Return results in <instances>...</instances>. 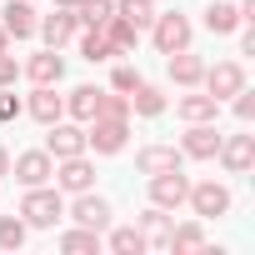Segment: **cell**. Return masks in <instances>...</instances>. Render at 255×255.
<instances>
[{
    "instance_id": "cell-15",
    "label": "cell",
    "mask_w": 255,
    "mask_h": 255,
    "mask_svg": "<svg viewBox=\"0 0 255 255\" xmlns=\"http://www.w3.org/2000/svg\"><path fill=\"white\" fill-rule=\"evenodd\" d=\"M0 25H5V35H10V40H30V35H35V25H40V15H35L30 0H5V10H0Z\"/></svg>"
},
{
    "instance_id": "cell-8",
    "label": "cell",
    "mask_w": 255,
    "mask_h": 255,
    "mask_svg": "<svg viewBox=\"0 0 255 255\" xmlns=\"http://www.w3.org/2000/svg\"><path fill=\"white\" fill-rule=\"evenodd\" d=\"M240 85H245V65H240V60H220V65H205V75H200V90H205V95H215L220 105H225V100H230Z\"/></svg>"
},
{
    "instance_id": "cell-9",
    "label": "cell",
    "mask_w": 255,
    "mask_h": 255,
    "mask_svg": "<svg viewBox=\"0 0 255 255\" xmlns=\"http://www.w3.org/2000/svg\"><path fill=\"white\" fill-rule=\"evenodd\" d=\"M45 130H50V135H45V150H50L55 160H65V155H85V125H80V120H65V115H60V120L45 125Z\"/></svg>"
},
{
    "instance_id": "cell-4",
    "label": "cell",
    "mask_w": 255,
    "mask_h": 255,
    "mask_svg": "<svg viewBox=\"0 0 255 255\" xmlns=\"http://www.w3.org/2000/svg\"><path fill=\"white\" fill-rule=\"evenodd\" d=\"M185 205H190V215L195 220H220V215H230V185H220V180H195L190 185V195H185Z\"/></svg>"
},
{
    "instance_id": "cell-28",
    "label": "cell",
    "mask_w": 255,
    "mask_h": 255,
    "mask_svg": "<svg viewBox=\"0 0 255 255\" xmlns=\"http://www.w3.org/2000/svg\"><path fill=\"white\" fill-rule=\"evenodd\" d=\"M60 250H65V255H95V250H100V230L70 225V230L60 235Z\"/></svg>"
},
{
    "instance_id": "cell-32",
    "label": "cell",
    "mask_w": 255,
    "mask_h": 255,
    "mask_svg": "<svg viewBox=\"0 0 255 255\" xmlns=\"http://www.w3.org/2000/svg\"><path fill=\"white\" fill-rule=\"evenodd\" d=\"M95 115H110V120H130V95L120 90H100V110Z\"/></svg>"
},
{
    "instance_id": "cell-21",
    "label": "cell",
    "mask_w": 255,
    "mask_h": 255,
    "mask_svg": "<svg viewBox=\"0 0 255 255\" xmlns=\"http://www.w3.org/2000/svg\"><path fill=\"white\" fill-rule=\"evenodd\" d=\"M95 110H100V85H75L70 95H65V120H95Z\"/></svg>"
},
{
    "instance_id": "cell-10",
    "label": "cell",
    "mask_w": 255,
    "mask_h": 255,
    "mask_svg": "<svg viewBox=\"0 0 255 255\" xmlns=\"http://www.w3.org/2000/svg\"><path fill=\"white\" fill-rule=\"evenodd\" d=\"M10 175L20 180V185H50V175H55V155L40 145V150H20L15 160H10Z\"/></svg>"
},
{
    "instance_id": "cell-39",
    "label": "cell",
    "mask_w": 255,
    "mask_h": 255,
    "mask_svg": "<svg viewBox=\"0 0 255 255\" xmlns=\"http://www.w3.org/2000/svg\"><path fill=\"white\" fill-rule=\"evenodd\" d=\"M0 50H10V35H5V25H0Z\"/></svg>"
},
{
    "instance_id": "cell-14",
    "label": "cell",
    "mask_w": 255,
    "mask_h": 255,
    "mask_svg": "<svg viewBox=\"0 0 255 255\" xmlns=\"http://www.w3.org/2000/svg\"><path fill=\"white\" fill-rule=\"evenodd\" d=\"M215 160H220L230 175H245V170L255 165V135H220Z\"/></svg>"
},
{
    "instance_id": "cell-6",
    "label": "cell",
    "mask_w": 255,
    "mask_h": 255,
    "mask_svg": "<svg viewBox=\"0 0 255 255\" xmlns=\"http://www.w3.org/2000/svg\"><path fill=\"white\" fill-rule=\"evenodd\" d=\"M185 195H190V175H185V165L180 170H160V175H150V205H160V210H180L185 205Z\"/></svg>"
},
{
    "instance_id": "cell-22",
    "label": "cell",
    "mask_w": 255,
    "mask_h": 255,
    "mask_svg": "<svg viewBox=\"0 0 255 255\" xmlns=\"http://www.w3.org/2000/svg\"><path fill=\"white\" fill-rule=\"evenodd\" d=\"M100 245H105V250H115V255H145V240H140V230H135V225H105Z\"/></svg>"
},
{
    "instance_id": "cell-35",
    "label": "cell",
    "mask_w": 255,
    "mask_h": 255,
    "mask_svg": "<svg viewBox=\"0 0 255 255\" xmlns=\"http://www.w3.org/2000/svg\"><path fill=\"white\" fill-rule=\"evenodd\" d=\"M230 100H235V120H240V125H250V120H255V90H250V85H240Z\"/></svg>"
},
{
    "instance_id": "cell-5",
    "label": "cell",
    "mask_w": 255,
    "mask_h": 255,
    "mask_svg": "<svg viewBox=\"0 0 255 255\" xmlns=\"http://www.w3.org/2000/svg\"><path fill=\"white\" fill-rule=\"evenodd\" d=\"M50 185H55L60 195L95 190V160H90V150H85V155H65V160H55V175H50Z\"/></svg>"
},
{
    "instance_id": "cell-38",
    "label": "cell",
    "mask_w": 255,
    "mask_h": 255,
    "mask_svg": "<svg viewBox=\"0 0 255 255\" xmlns=\"http://www.w3.org/2000/svg\"><path fill=\"white\" fill-rule=\"evenodd\" d=\"M5 175H10V150L0 145V180H5Z\"/></svg>"
},
{
    "instance_id": "cell-13",
    "label": "cell",
    "mask_w": 255,
    "mask_h": 255,
    "mask_svg": "<svg viewBox=\"0 0 255 255\" xmlns=\"http://www.w3.org/2000/svg\"><path fill=\"white\" fill-rule=\"evenodd\" d=\"M20 75H25L30 85H60V80H65V55L45 45L40 55H30V60L20 65Z\"/></svg>"
},
{
    "instance_id": "cell-29",
    "label": "cell",
    "mask_w": 255,
    "mask_h": 255,
    "mask_svg": "<svg viewBox=\"0 0 255 255\" xmlns=\"http://www.w3.org/2000/svg\"><path fill=\"white\" fill-rule=\"evenodd\" d=\"M115 15H125L135 30H150V20H155V0H115Z\"/></svg>"
},
{
    "instance_id": "cell-1",
    "label": "cell",
    "mask_w": 255,
    "mask_h": 255,
    "mask_svg": "<svg viewBox=\"0 0 255 255\" xmlns=\"http://www.w3.org/2000/svg\"><path fill=\"white\" fill-rule=\"evenodd\" d=\"M20 220L30 230H55L65 220V195L55 185H25V200H20Z\"/></svg>"
},
{
    "instance_id": "cell-7",
    "label": "cell",
    "mask_w": 255,
    "mask_h": 255,
    "mask_svg": "<svg viewBox=\"0 0 255 255\" xmlns=\"http://www.w3.org/2000/svg\"><path fill=\"white\" fill-rule=\"evenodd\" d=\"M35 35L50 45V50H65L75 35H80V20H75V10L70 5H55L50 15H40V25H35Z\"/></svg>"
},
{
    "instance_id": "cell-12",
    "label": "cell",
    "mask_w": 255,
    "mask_h": 255,
    "mask_svg": "<svg viewBox=\"0 0 255 255\" xmlns=\"http://www.w3.org/2000/svg\"><path fill=\"white\" fill-rule=\"evenodd\" d=\"M220 150V130H215V120H195L190 130L180 135V155L185 160H215Z\"/></svg>"
},
{
    "instance_id": "cell-17",
    "label": "cell",
    "mask_w": 255,
    "mask_h": 255,
    "mask_svg": "<svg viewBox=\"0 0 255 255\" xmlns=\"http://www.w3.org/2000/svg\"><path fill=\"white\" fill-rule=\"evenodd\" d=\"M175 115H180L185 125H195V120H215V115H220V100H215V95H205L200 85H190V95H180V100H175Z\"/></svg>"
},
{
    "instance_id": "cell-33",
    "label": "cell",
    "mask_w": 255,
    "mask_h": 255,
    "mask_svg": "<svg viewBox=\"0 0 255 255\" xmlns=\"http://www.w3.org/2000/svg\"><path fill=\"white\" fill-rule=\"evenodd\" d=\"M20 115H25V100L15 95V85H0V125H10Z\"/></svg>"
},
{
    "instance_id": "cell-11",
    "label": "cell",
    "mask_w": 255,
    "mask_h": 255,
    "mask_svg": "<svg viewBox=\"0 0 255 255\" xmlns=\"http://www.w3.org/2000/svg\"><path fill=\"white\" fill-rule=\"evenodd\" d=\"M65 215H70L75 225H85V230H100V235H105V225H110V200H105V195H95V190H80V195L65 205Z\"/></svg>"
},
{
    "instance_id": "cell-20",
    "label": "cell",
    "mask_w": 255,
    "mask_h": 255,
    "mask_svg": "<svg viewBox=\"0 0 255 255\" xmlns=\"http://www.w3.org/2000/svg\"><path fill=\"white\" fill-rule=\"evenodd\" d=\"M165 70H170V80H175L180 90H190V85H200L205 60H200V55H190V50H175V55H165Z\"/></svg>"
},
{
    "instance_id": "cell-19",
    "label": "cell",
    "mask_w": 255,
    "mask_h": 255,
    "mask_svg": "<svg viewBox=\"0 0 255 255\" xmlns=\"http://www.w3.org/2000/svg\"><path fill=\"white\" fill-rule=\"evenodd\" d=\"M25 115H35L40 125H50V120L65 115V95H55V85H35L30 100H25Z\"/></svg>"
},
{
    "instance_id": "cell-26",
    "label": "cell",
    "mask_w": 255,
    "mask_h": 255,
    "mask_svg": "<svg viewBox=\"0 0 255 255\" xmlns=\"http://www.w3.org/2000/svg\"><path fill=\"white\" fill-rule=\"evenodd\" d=\"M100 30H105V40L115 45V55H125V50H135V40H140V30H135L130 20H125V15H110V20H105Z\"/></svg>"
},
{
    "instance_id": "cell-16",
    "label": "cell",
    "mask_w": 255,
    "mask_h": 255,
    "mask_svg": "<svg viewBox=\"0 0 255 255\" xmlns=\"http://www.w3.org/2000/svg\"><path fill=\"white\" fill-rule=\"evenodd\" d=\"M170 210H160V205H150V210H140L135 215V230H140V240H145V250H165V240H170Z\"/></svg>"
},
{
    "instance_id": "cell-23",
    "label": "cell",
    "mask_w": 255,
    "mask_h": 255,
    "mask_svg": "<svg viewBox=\"0 0 255 255\" xmlns=\"http://www.w3.org/2000/svg\"><path fill=\"white\" fill-rule=\"evenodd\" d=\"M205 30L210 35H235L240 30V10L230 5V0H210L205 5Z\"/></svg>"
},
{
    "instance_id": "cell-18",
    "label": "cell",
    "mask_w": 255,
    "mask_h": 255,
    "mask_svg": "<svg viewBox=\"0 0 255 255\" xmlns=\"http://www.w3.org/2000/svg\"><path fill=\"white\" fill-rule=\"evenodd\" d=\"M180 165H185V155L175 145H145V150H135V170L140 175H160V170H180Z\"/></svg>"
},
{
    "instance_id": "cell-34",
    "label": "cell",
    "mask_w": 255,
    "mask_h": 255,
    "mask_svg": "<svg viewBox=\"0 0 255 255\" xmlns=\"http://www.w3.org/2000/svg\"><path fill=\"white\" fill-rule=\"evenodd\" d=\"M135 85H140V70H135V65H115V70H110V90H120V95H130Z\"/></svg>"
},
{
    "instance_id": "cell-25",
    "label": "cell",
    "mask_w": 255,
    "mask_h": 255,
    "mask_svg": "<svg viewBox=\"0 0 255 255\" xmlns=\"http://www.w3.org/2000/svg\"><path fill=\"white\" fill-rule=\"evenodd\" d=\"M165 250H175V255H185V250H205V225H200V220L170 225V240H165Z\"/></svg>"
},
{
    "instance_id": "cell-27",
    "label": "cell",
    "mask_w": 255,
    "mask_h": 255,
    "mask_svg": "<svg viewBox=\"0 0 255 255\" xmlns=\"http://www.w3.org/2000/svg\"><path fill=\"white\" fill-rule=\"evenodd\" d=\"M160 110H165V90L140 80V85L130 90V115H160Z\"/></svg>"
},
{
    "instance_id": "cell-24",
    "label": "cell",
    "mask_w": 255,
    "mask_h": 255,
    "mask_svg": "<svg viewBox=\"0 0 255 255\" xmlns=\"http://www.w3.org/2000/svg\"><path fill=\"white\" fill-rule=\"evenodd\" d=\"M75 40H80V55H85L90 65H105V60H115V45L105 40V30H100V25H90V30H80Z\"/></svg>"
},
{
    "instance_id": "cell-37",
    "label": "cell",
    "mask_w": 255,
    "mask_h": 255,
    "mask_svg": "<svg viewBox=\"0 0 255 255\" xmlns=\"http://www.w3.org/2000/svg\"><path fill=\"white\" fill-rule=\"evenodd\" d=\"M240 50H245V55H255V25H245V35H240Z\"/></svg>"
},
{
    "instance_id": "cell-2",
    "label": "cell",
    "mask_w": 255,
    "mask_h": 255,
    "mask_svg": "<svg viewBox=\"0 0 255 255\" xmlns=\"http://www.w3.org/2000/svg\"><path fill=\"white\" fill-rule=\"evenodd\" d=\"M150 40H155L160 55H175V50H190L195 25H190V15H180V10H155V20H150Z\"/></svg>"
},
{
    "instance_id": "cell-31",
    "label": "cell",
    "mask_w": 255,
    "mask_h": 255,
    "mask_svg": "<svg viewBox=\"0 0 255 255\" xmlns=\"http://www.w3.org/2000/svg\"><path fill=\"white\" fill-rule=\"evenodd\" d=\"M30 240V225L20 220V210L15 215H0V250H20Z\"/></svg>"
},
{
    "instance_id": "cell-36",
    "label": "cell",
    "mask_w": 255,
    "mask_h": 255,
    "mask_svg": "<svg viewBox=\"0 0 255 255\" xmlns=\"http://www.w3.org/2000/svg\"><path fill=\"white\" fill-rule=\"evenodd\" d=\"M15 80H20V60L10 50H0V85H15Z\"/></svg>"
},
{
    "instance_id": "cell-40",
    "label": "cell",
    "mask_w": 255,
    "mask_h": 255,
    "mask_svg": "<svg viewBox=\"0 0 255 255\" xmlns=\"http://www.w3.org/2000/svg\"><path fill=\"white\" fill-rule=\"evenodd\" d=\"M55 5H70V10H75V5H80V0H55Z\"/></svg>"
},
{
    "instance_id": "cell-3",
    "label": "cell",
    "mask_w": 255,
    "mask_h": 255,
    "mask_svg": "<svg viewBox=\"0 0 255 255\" xmlns=\"http://www.w3.org/2000/svg\"><path fill=\"white\" fill-rule=\"evenodd\" d=\"M125 145H130V120H110V115L85 120V150H95V155H120Z\"/></svg>"
},
{
    "instance_id": "cell-30",
    "label": "cell",
    "mask_w": 255,
    "mask_h": 255,
    "mask_svg": "<svg viewBox=\"0 0 255 255\" xmlns=\"http://www.w3.org/2000/svg\"><path fill=\"white\" fill-rule=\"evenodd\" d=\"M115 15V0H80L75 5V20H80V30H90V25H105Z\"/></svg>"
}]
</instances>
